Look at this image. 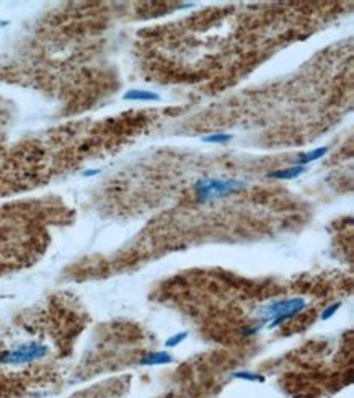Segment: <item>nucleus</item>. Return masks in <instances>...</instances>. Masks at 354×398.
<instances>
[{
	"mask_svg": "<svg viewBox=\"0 0 354 398\" xmlns=\"http://www.w3.org/2000/svg\"><path fill=\"white\" fill-rule=\"evenodd\" d=\"M235 379H240V380H248V382H264V377L256 372H235L233 374Z\"/></svg>",
	"mask_w": 354,
	"mask_h": 398,
	"instance_id": "obj_8",
	"label": "nucleus"
},
{
	"mask_svg": "<svg viewBox=\"0 0 354 398\" xmlns=\"http://www.w3.org/2000/svg\"><path fill=\"white\" fill-rule=\"evenodd\" d=\"M173 361L172 354H168L165 351H157V352H150V354L144 356L139 364L141 366H164V364H170Z\"/></svg>",
	"mask_w": 354,
	"mask_h": 398,
	"instance_id": "obj_4",
	"label": "nucleus"
},
{
	"mask_svg": "<svg viewBox=\"0 0 354 398\" xmlns=\"http://www.w3.org/2000/svg\"><path fill=\"white\" fill-rule=\"evenodd\" d=\"M305 308H307V302L302 297L279 299V300H272L269 304L263 305L260 310H258V316H260L261 323H266L269 328H276L289 319L297 316L300 312H304Z\"/></svg>",
	"mask_w": 354,
	"mask_h": 398,
	"instance_id": "obj_1",
	"label": "nucleus"
},
{
	"mask_svg": "<svg viewBox=\"0 0 354 398\" xmlns=\"http://www.w3.org/2000/svg\"><path fill=\"white\" fill-rule=\"evenodd\" d=\"M48 354V348L44 344L38 343H31V344H25L20 346L17 349L7 351L4 354H0V363L2 364H9V366H21L26 363H31V361L41 359Z\"/></svg>",
	"mask_w": 354,
	"mask_h": 398,
	"instance_id": "obj_3",
	"label": "nucleus"
},
{
	"mask_svg": "<svg viewBox=\"0 0 354 398\" xmlns=\"http://www.w3.org/2000/svg\"><path fill=\"white\" fill-rule=\"evenodd\" d=\"M304 172H305V167L294 165V167H289V168H283V170L271 172V173H268V176L269 178H276V180H294Z\"/></svg>",
	"mask_w": 354,
	"mask_h": 398,
	"instance_id": "obj_5",
	"label": "nucleus"
},
{
	"mask_svg": "<svg viewBox=\"0 0 354 398\" xmlns=\"http://www.w3.org/2000/svg\"><path fill=\"white\" fill-rule=\"evenodd\" d=\"M327 152H328V147H320V149H315V150H312V152L300 153V155L297 157V165L304 167L305 164H310V162H313V160H317V158L323 157Z\"/></svg>",
	"mask_w": 354,
	"mask_h": 398,
	"instance_id": "obj_7",
	"label": "nucleus"
},
{
	"mask_svg": "<svg viewBox=\"0 0 354 398\" xmlns=\"http://www.w3.org/2000/svg\"><path fill=\"white\" fill-rule=\"evenodd\" d=\"M340 307H341V302H335V304H331V305H328L325 310L322 312V315H320V320H330L331 316H333L338 310H340Z\"/></svg>",
	"mask_w": 354,
	"mask_h": 398,
	"instance_id": "obj_11",
	"label": "nucleus"
},
{
	"mask_svg": "<svg viewBox=\"0 0 354 398\" xmlns=\"http://www.w3.org/2000/svg\"><path fill=\"white\" fill-rule=\"evenodd\" d=\"M100 173V170H87V172H84V175L85 176H90V175H98Z\"/></svg>",
	"mask_w": 354,
	"mask_h": 398,
	"instance_id": "obj_12",
	"label": "nucleus"
},
{
	"mask_svg": "<svg viewBox=\"0 0 354 398\" xmlns=\"http://www.w3.org/2000/svg\"><path fill=\"white\" fill-rule=\"evenodd\" d=\"M186 338H188L186 331H181V333H176V335L168 338V340L165 341V346L167 348H176V346H180L184 340H186Z\"/></svg>",
	"mask_w": 354,
	"mask_h": 398,
	"instance_id": "obj_10",
	"label": "nucleus"
},
{
	"mask_svg": "<svg viewBox=\"0 0 354 398\" xmlns=\"http://www.w3.org/2000/svg\"><path fill=\"white\" fill-rule=\"evenodd\" d=\"M247 186L245 181L233 178H204L199 180L194 186V193L199 201H211V199L224 197L233 194Z\"/></svg>",
	"mask_w": 354,
	"mask_h": 398,
	"instance_id": "obj_2",
	"label": "nucleus"
},
{
	"mask_svg": "<svg viewBox=\"0 0 354 398\" xmlns=\"http://www.w3.org/2000/svg\"><path fill=\"white\" fill-rule=\"evenodd\" d=\"M124 100H139V101H159L160 95L155 92H147V90H129L124 93Z\"/></svg>",
	"mask_w": 354,
	"mask_h": 398,
	"instance_id": "obj_6",
	"label": "nucleus"
},
{
	"mask_svg": "<svg viewBox=\"0 0 354 398\" xmlns=\"http://www.w3.org/2000/svg\"><path fill=\"white\" fill-rule=\"evenodd\" d=\"M232 139L230 134H212V136H206L203 137V142L208 144H225Z\"/></svg>",
	"mask_w": 354,
	"mask_h": 398,
	"instance_id": "obj_9",
	"label": "nucleus"
}]
</instances>
